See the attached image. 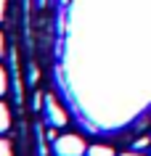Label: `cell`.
Here are the masks:
<instances>
[{"mask_svg":"<svg viewBox=\"0 0 151 156\" xmlns=\"http://www.w3.org/2000/svg\"><path fill=\"white\" fill-rule=\"evenodd\" d=\"M88 146L80 135H61L53 140V156H85Z\"/></svg>","mask_w":151,"mask_h":156,"instance_id":"cell-1","label":"cell"},{"mask_svg":"<svg viewBox=\"0 0 151 156\" xmlns=\"http://www.w3.org/2000/svg\"><path fill=\"white\" fill-rule=\"evenodd\" d=\"M42 114H45V119H48L50 127H64V124H67V114H64V108L56 103L53 95L45 98V103H42Z\"/></svg>","mask_w":151,"mask_h":156,"instance_id":"cell-2","label":"cell"},{"mask_svg":"<svg viewBox=\"0 0 151 156\" xmlns=\"http://www.w3.org/2000/svg\"><path fill=\"white\" fill-rule=\"evenodd\" d=\"M8 127H11V114H8V106H5V103L0 101V135L8 130Z\"/></svg>","mask_w":151,"mask_h":156,"instance_id":"cell-3","label":"cell"},{"mask_svg":"<svg viewBox=\"0 0 151 156\" xmlns=\"http://www.w3.org/2000/svg\"><path fill=\"white\" fill-rule=\"evenodd\" d=\"M85 156H114V151L109 146H90Z\"/></svg>","mask_w":151,"mask_h":156,"instance_id":"cell-4","label":"cell"},{"mask_svg":"<svg viewBox=\"0 0 151 156\" xmlns=\"http://www.w3.org/2000/svg\"><path fill=\"white\" fill-rule=\"evenodd\" d=\"M5 90H8V74H5V69L0 66V98L5 95Z\"/></svg>","mask_w":151,"mask_h":156,"instance_id":"cell-5","label":"cell"},{"mask_svg":"<svg viewBox=\"0 0 151 156\" xmlns=\"http://www.w3.org/2000/svg\"><path fill=\"white\" fill-rule=\"evenodd\" d=\"M0 156H13V148H11V140L0 138Z\"/></svg>","mask_w":151,"mask_h":156,"instance_id":"cell-6","label":"cell"},{"mask_svg":"<svg viewBox=\"0 0 151 156\" xmlns=\"http://www.w3.org/2000/svg\"><path fill=\"white\" fill-rule=\"evenodd\" d=\"M149 143H151L149 138H138V140H135V151H143V148H149Z\"/></svg>","mask_w":151,"mask_h":156,"instance_id":"cell-7","label":"cell"},{"mask_svg":"<svg viewBox=\"0 0 151 156\" xmlns=\"http://www.w3.org/2000/svg\"><path fill=\"white\" fill-rule=\"evenodd\" d=\"M5 8H8V0H0V24H3V19H5Z\"/></svg>","mask_w":151,"mask_h":156,"instance_id":"cell-8","label":"cell"},{"mask_svg":"<svg viewBox=\"0 0 151 156\" xmlns=\"http://www.w3.org/2000/svg\"><path fill=\"white\" fill-rule=\"evenodd\" d=\"M37 77H40V74H37V69L32 66V69H29V82H37Z\"/></svg>","mask_w":151,"mask_h":156,"instance_id":"cell-9","label":"cell"},{"mask_svg":"<svg viewBox=\"0 0 151 156\" xmlns=\"http://www.w3.org/2000/svg\"><path fill=\"white\" fill-rule=\"evenodd\" d=\"M3 53H5V37H3V32H0V58H3Z\"/></svg>","mask_w":151,"mask_h":156,"instance_id":"cell-10","label":"cell"},{"mask_svg":"<svg viewBox=\"0 0 151 156\" xmlns=\"http://www.w3.org/2000/svg\"><path fill=\"white\" fill-rule=\"evenodd\" d=\"M119 156H143L141 151H130V154H119Z\"/></svg>","mask_w":151,"mask_h":156,"instance_id":"cell-11","label":"cell"},{"mask_svg":"<svg viewBox=\"0 0 151 156\" xmlns=\"http://www.w3.org/2000/svg\"><path fill=\"white\" fill-rule=\"evenodd\" d=\"M37 3H40V5H45V0H37Z\"/></svg>","mask_w":151,"mask_h":156,"instance_id":"cell-12","label":"cell"}]
</instances>
